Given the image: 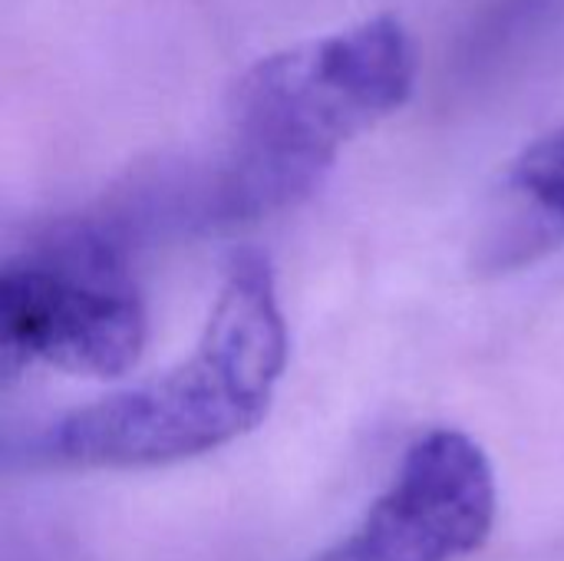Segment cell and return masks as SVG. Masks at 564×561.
Wrapping results in <instances>:
<instances>
[{
	"label": "cell",
	"instance_id": "obj_1",
	"mask_svg": "<svg viewBox=\"0 0 564 561\" xmlns=\"http://www.w3.org/2000/svg\"><path fill=\"white\" fill-rule=\"evenodd\" d=\"M413 86L416 46L390 13L261 56L231 93L221 162L188 192L195 218L248 225L294 208Z\"/></svg>",
	"mask_w": 564,
	"mask_h": 561
},
{
	"label": "cell",
	"instance_id": "obj_5",
	"mask_svg": "<svg viewBox=\"0 0 564 561\" xmlns=\"http://www.w3.org/2000/svg\"><path fill=\"white\" fill-rule=\"evenodd\" d=\"M564 248V126L529 142L502 172L476 235L479 274H512Z\"/></svg>",
	"mask_w": 564,
	"mask_h": 561
},
{
	"label": "cell",
	"instance_id": "obj_3",
	"mask_svg": "<svg viewBox=\"0 0 564 561\" xmlns=\"http://www.w3.org/2000/svg\"><path fill=\"white\" fill-rule=\"evenodd\" d=\"M149 337L145 301L122 218L79 215L30 238L0 271V357L13 377L30 364L119 377Z\"/></svg>",
	"mask_w": 564,
	"mask_h": 561
},
{
	"label": "cell",
	"instance_id": "obj_4",
	"mask_svg": "<svg viewBox=\"0 0 564 561\" xmlns=\"http://www.w3.org/2000/svg\"><path fill=\"white\" fill-rule=\"evenodd\" d=\"M496 470L449 427L420 436L360 526L314 561H459L496 526Z\"/></svg>",
	"mask_w": 564,
	"mask_h": 561
},
{
	"label": "cell",
	"instance_id": "obj_2",
	"mask_svg": "<svg viewBox=\"0 0 564 561\" xmlns=\"http://www.w3.org/2000/svg\"><path fill=\"white\" fill-rule=\"evenodd\" d=\"M288 321L264 255L241 251L195 350L169 374L50 420L23 443L40 470H152L258 430L288 367Z\"/></svg>",
	"mask_w": 564,
	"mask_h": 561
},
{
	"label": "cell",
	"instance_id": "obj_6",
	"mask_svg": "<svg viewBox=\"0 0 564 561\" xmlns=\"http://www.w3.org/2000/svg\"><path fill=\"white\" fill-rule=\"evenodd\" d=\"M562 7V0H486L469 33L459 43L463 73H482L496 66V60L516 53L529 43Z\"/></svg>",
	"mask_w": 564,
	"mask_h": 561
}]
</instances>
